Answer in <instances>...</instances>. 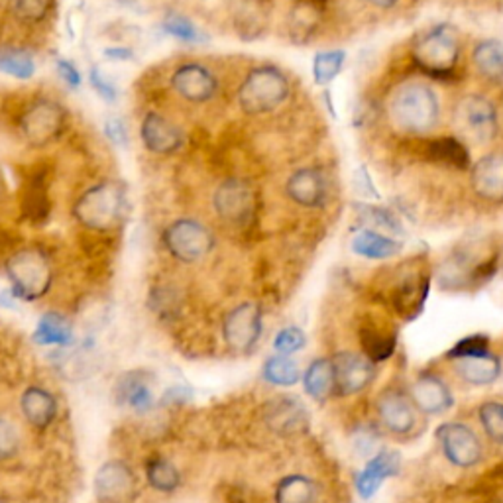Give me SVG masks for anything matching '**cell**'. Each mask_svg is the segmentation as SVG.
Returning <instances> with one entry per match:
<instances>
[{
    "label": "cell",
    "instance_id": "obj_1",
    "mask_svg": "<svg viewBox=\"0 0 503 503\" xmlns=\"http://www.w3.org/2000/svg\"><path fill=\"white\" fill-rule=\"evenodd\" d=\"M388 116L401 134L427 138L441 121V101L429 83L408 81L391 93Z\"/></svg>",
    "mask_w": 503,
    "mask_h": 503
},
{
    "label": "cell",
    "instance_id": "obj_2",
    "mask_svg": "<svg viewBox=\"0 0 503 503\" xmlns=\"http://www.w3.org/2000/svg\"><path fill=\"white\" fill-rule=\"evenodd\" d=\"M411 58L415 67L425 77L443 83H456L463 79V73H460L463 40L453 26L436 24L421 31L413 41Z\"/></svg>",
    "mask_w": 503,
    "mask_h": 503
},
{
    "label": "cell",
    "instance_id": "obj_3",
    "mask_svg": "<svg viewBox=\"0 0 503 503\" xmlns=\"http://www.w3.org/2000/svg\"><path fill=\"white\" fill-rule=\"evenodd\" d=\"M499 265V250L486 246H458L438 267V283L451 292L478 289L496 275Z\"/></svg>",
    "mask_w": 503,
    "mask_h": 503
},
{
    "label": "cell",
    "instance_id": "obj_4",
    "mask_svg": "<svg viewBox=\"0 0 503 503\" xmlns=\"http://www.w3.org/2000/svg\"><path fill=\"white\" fill-rule=\"evenodd\" d=\"M126 215V187L119 181H101L75 201L73 217L85 230L111 232Z\"/></svg>",
    "mask_w": 503,
    "mask_h": 503
},
{
    "label": "cell",
    "instance_id": "obj_5",
    "mask_svg": "<svg viewBox=\"0 0 503 503\" xmlns=\"http://www.w3.org/2000/svg\"><path fill=\"white\" fill-rule=\"evenodd\" d=\"M292 81L275 66L252 67L238 87V104L248 116L270 114L289 99Z\"/></svg>",
    "mask_w": 503,
    "mask_h": 503
},
{
    "label": "cell",
    "instance_id": "obj_6",
    "mask_svg": "<svg viewBox=\"0 0 503 503\" xmlns=\"http://www.w3.org/2000/svg\"><path fill=\"white\" fill-rule=\"evenodd\" d=\"M6 275L13 285V295L22 301H38L49 292L53 282L51 262L38 246H26L10 256Z\"/></svg>",
    "mask_w": 503,
    "mask_h": 503
},
{
    "label": "cell",
    "instance_id": "obj_7",
    "mask_svg": "<svg viewBox=\"0 0 503 503\" xmlns=\"http://www.w3.org/2000/svg\"><path fill=\"white\" fill-rule=\"evenodd\" d=\"M388 282V299L395 313L403 319H415L421 313L429 295L431 274L421 258H411L393 267Z\"/></svg>",
    "mask_w": 503,
    "mask_h": 503
},
{
    "label": "cell",
    "instance_id": "obj_8",
    "mask_svg": "<svg viewBox=\"0 0 503 503\" xmlns=\"http://www.w3.org/2000/svg\"><path fill=\"white\" fill-rule=\"evenodd\" d=\"M453 121L460 140L464 144H491L496 140L499 130V116L496 104L478 93L460 96L453 109Z\"/></svg>",
    "mask_w": 503,
    "mask_h": 503
},
{
    "label": "cell",
    "instance_id": "obj_9",
    "mask_svg": "<svg viewBox=\"0 0 503 503\" xmlns=\"http://www.w3.org/2000/svg\"><path fill=\"white\" fill-rule=\"evenodd\" d=\"M164 246L181 264H197L215 250V237L195 219H177L164 230Z\"/></svg>",
    "mask_w": 503,
    "mask_h": 503
},
{
    "label": "cell",
    "instance_id": "obj_10",
    "mask_svg": "<svg viewBox=\"0 0 503 503\" xmlns=\"http://www.w3.org/2000/svg\"><path fill=\"white\" fill-rule=\"evenodd\" d=\"M67 111L53 99H38L31 103L20 116V132L26 138V142L44 148L58 140L59 134L66 130Z\"/></svg>",
    "mask_w": 503,
    "mask_h": 503
},
{
    "label": "cell",
    "instance_id": "obj_11",
    "mask_svg": "<svg viewBox=\"0 0 503 503\" xmlns=\"http://www.w3.org/2000/svg\"><path fill=\"white\" fill-rule=\"evenodd\" d=\"M212 207L224 224L232 229H246L256 219L258 201L250 184L242 179H227L212 195Z\"/></svg>",
    "mask_w": 503,
    "mask_h": 503
},
{
    "label": "cell",
    "instance_id": "obj_12",
    "mask_svg": "<svg viewBox=\"0 0 503 503\" xmlns=\"http://www.w3.org/2000/svg\"><path fill=\"white\" fill-rule=\"evenodd\" d=\"M436 441L448 463L458 468L476 466L484 456V446L472 427L466 423H445L436 429Z\"/></svg>",
    "mask_w": 503,
    "mask_h": 503
},
{
    "label": "cell",
    "instance_id": "obj_13",
    "mask_svg": "<svg viewBox=\"0 0 503 503\" xmlns=\"http://www.w3.org/2000/svg\"><path fill=\"white\" fill-rule=\"evenodd\" d=\"M169 85L174 93L191 104H205L212 101L219 93V79L207 66L197 61L181 63L171 73Z\"/></svg>",
    "mask_w": 503,
    "mask_h": 503
},
{
    "label": "cell",
    "instance_id": "obj_14",
    "mask_svg": "<svg viewBox=\"0 0 503 503\" xmlns=\"http://www.w3.org/2000/svg\"><path fill=\"white\" fill-rule=\"evenodd\" d=\"M376 413L382 427L395 436H409L417 429L419 411L408 391L400 388H385L376 400Z\"/></svg>",
    "mask_w": 503,
    "mask_h": 503
},
{
    "label": "cell",
    "instance_id": "obj_15",
    "mask_svg": "<svg viewBox=\"0 0 503 503\" xmlns=\"http://www.w3.org/2000/svg\"><path fill=\"white\" fill-rule=\"evenodd\" d=\"M224 342L234 352H250L262 337V311L256 303L234 307L222 323Z\"/></svg>",
    "mask_w": 503,
    "mask_h": 503
},
{
    "label": "cell",
    "instance_id": "obj_16",
    "mask_svg": "<svg viewBox=\"0 0 503 503\" xmlns=\"http://www.w3.org/2000/svg\"><path fill=\"white\" fill-rule=\"evenodd\" d=\"M417 154L423 162L451 171H468L472 166L468 146L458 136L417 138Z\"/></svg>",
    "mask_w": 503,
    "mask_h": 503
},
{
    "label": "cell",
    "instance_id": "obj_17",
    "mask_svg": "<svg viewBox=\"0 0 503 503\" xmlns=\"http://www.w3.org/2000/svg\"><path fill=\"white\" fill-rule=\"evenodd\" d=\"M470 187L491 205H503V148L491 149L470 166Z\"/></svg>",
    "mask_w": 503,
    "mask_h": 503
},
{
    "label": "cell",
    "instance_id": "obj_18",
    "mask_svg": "<svg viewBox=\"0 0 503 503\" xmlns=\"http://www.w3.org/2000/svg\"><path fill=\"white\" fill-rule=\"evenodd\" d=\"M335 393L355 395L368 388L376 376V364L358 352H340L333 358Z\"/></svg>",
    "mask_w": 503,
    "mask_h": 503
},
{
    "label": "cell",
    "instance_id": "obj_19",
    "mask_svg": "<svg viewBox=\"0 0 503 503\" xmlns=\"http://www.w3.org/2000/svg\"><path fill=\"white\" fill-rule=\"evenodd\" d=\"M136 480L130 466L111 460L94 476V496L103 503H128L134 498Z\"/></svg>",
    "mask_w": 503,
    "mask_h": 503
},
{
    "label": "cell",
    "instance_id": "obj_20",
    "mask_svg": "<svg viewBox=\"0 0 503 503\" xmlns=\"http://www.w3.org/2000/svg\"><path fill=\"white\" fill-rule=\"evenodd\" d=\"M285 195L301 209H320L328 201V181L319 167H301L289 175Z\"/></svg>",
    "mask_w": 503,
    "mask_h": 503
},
{
    "label": "cell",
    "instance_id": "obj_21",
    "mask_svg": "<svg viewBox=\"0 0 503 503\" xmlns=\"http://www.w3.org/2000/svg\"><path fill=\"white\" fill-rule=\"evenodd\" d=\"M140 138L148 152L156 156L175 154L185 142L184 130L159 112H148L144 116L140 124Z\"/></svg>",
    "mask_w": 503,
    "mask_h": 503
},
{
    "label": "cell",
    "instance_id": "obj_22",
    "mask_svg": "<svg viewBox=\"0 0 503 503\" xmlns=\"http://www.w3.org/2000/svg\"><path fill=\"white\" fill-rule=\"evenodd\" d=\"M409 398L415 409L425 415H441L453 408V391L448 383L433 372H423L409 388Z\"/></svg>",
    "mask_w": 503,
    "mask_h": 503
},
{
    "label": "cell",
    "instance_id": "obj_23",
    "mask_svg": "<svg viewBox=\"0 0 503 503\" xmlns=\"http://www.w3.org/2000/svg\"><path fill=\"white\" fill-rule=\"evenodd\" d=\"M264 413L265 423L270 425L275 433L282 435H295L303 431L309 421L301 401L295 398H287V395H280V398L272 400L265 405Z\"/></svg>",
    "mask_w": 503,
    "mask_h": 503
},
{
    "label": "cell",
    "instance_id": "obj_24",
    "mask_svg": "<svg viewBox=\"0 0 503 503\" xmlns=\"http://www.w3.org/2000/svg\"><path fill=\"white\" fill-rule=\"evenodd\" d=\"M400 472V454L391 451H382L373 456L366 468L356 478V490L362 498H372L385 480Z\"/></svg>",
    "mask_w": 503,
    "mask_h": 503
},
{
    "label": "cell",
    "instance_id": "obj_25",
    "mask_svg": "<svg viewBox=\"0 0 503 503\" xmlns=\"http://www.w3.org/2000/svg\"><path fill=\"white\" fill-rule=\"evenodd\" d=\"M358 337H360L364 356L372 360L373 364L388 360L395 352V345H398L393 328H390L388 325H382L373 319H368L366 323H362Z\"/></svg>",
    "mask_w": 503,
    "mask_h": 503
},
{
    "label": "cell",
    "instance_id": "obj_26",
    "mask_svg": "<svg viewBox=\"0 0 503 503\" xmlns=\"http://www.w3.org/2000/svg\"><path fill=\"white\" fill-rule=\"evenodd\" d=\"M453 362L458 378H463L466 383L488 385L501 376V358L491 350L484 352V355L458 358Z\"/></svg>",
    "mask_w": 503,
    "mask_h": 503
},
{
    "label": "cell",
    "instance_id": "obj_27",
    "mask_svg": "<svg viewBox=\"0 0 503 503\" xmlns=\"http://www.w3.org/2000/svg\"><path fill=\"white\" fill-rule=\"evenodd\" d=\"M51 201L46 184V174H34L26 181V189L22 193V215L31 224H44L49 219Z\"/></svg>",
    "mask_w": 503,
    "mask_h": 503
},
{
    "label": "cell",
    "instance_id": "obj_28",
    "mask_svg": "<svg viewBox=\"0 0 503 503\" xmlns=\"http://www.w3.org/2000/svg\"><path fill=\"white\" fill-rule=\"evenodd\" d=\"M20 408H22L26 421L38 427V429L48 427L56 419L58 413L56 400H53V395L44 388H28L22 395V401H20Z\"/></svg>",
    "mask_w": 503,
    "mask_h": 503
},
{
    "label": "cell",
    "instance_id": "obj_29",
    "mask_svg": "<svg viewBox=\"0 0 503 503\" xmlns=\"http://www.w3.org/2000/svg\"><path fill=\"white\" fill-rule=\"evenodd\" d=\"M472 63L486 81L503 85V46L498 40H481L472 49Z\"/></svg>",
    "mask_w": 503,
    "mask_h": 503
},
{
    "label": "cell",
    "instance_id": "obj_30",
    "mask_svg": "<svg viewBox=\"0 0 503 503\" xmlns=\"http://www.w3.org/2000/svg\"><path fill=\"white\" fill-rule=\"evenodd\" d=\"M303 388L309 398L323 403L335 393V368L333 360L317 358L309 364L303 373Z\"/></svg>",
    "mask_w": 503,
    "mask_h": 503
},
{
    "label": "cell",
    "instance_id": "obj_31",
    "mask_svg": "<svg viewBox=\"0 0 503 503\" xmlns=\"http://www.w3.org/2000/svg\"><path fill=\"white\" fill-rule=\"evenodd\" d=\"M352 250L368 260H388L401 252V244L393 240L390 234L376 232V230H364L352 240Z\"/></svg>",
    "mask_w": 503,
    "mask_h": 503
},
{
    "label": "cell",
    "instance_id": "obj_32",
    "mask_svg": "<svg viewBox=\"0 0 503 503\" xmlns=\"http://www.w3.org/2000/svg\"><path fill=\"white\" fill-rule=\"evenodd\" d=\"M319 488L315 481L305 474H289L277 481L275 503H315Z\"/></svg>",
    "mask_w": 503,
    "mask_h": 503
},
{
    "label": "cell",
    "instance_id": "obj_33",
    "mask_svg": "<svg viewBox=\"0 0 503 503\" xmlns=\"http://www.w3.org/2000/svg\"><path fill=\"white\" fill-rule=\"evenodd\" d=\"M73 338L69 320L59 313H46L36 327L34 340L41 346H66Z\"/></svg>",
    "mask_w": 503,
    "mask_h": 503
},
{
    "label": "cell",
    "instance_id": "obj_34",
    "mask_svg": "<svg viewBox=\"0 0 503 503\" xmlns=\"http://www.w3.org/2000/svg\"><path fill=\"white\" fill-rule=\"evenodd\" d=\"M146 478L149 486L157 491H164V494H171V491H175L181 484L179 470L164 456H152L148 460Z\"/></svg>",
    "mask_w": 503,
    "mask_h": 503
},
{
    "label": "cell",
    "instance_id": "obj_35",
    "mask_svg": "<svg viewBox=\"0 0 503 503\" xmlns=\"http://www.w3.org/2000/svg\"><path fill=\"white\" fill-rule=\"evenodd\" d=\"M262 376L267 383L289 388V385H295L301 380V368H299V364L292 356L277 355L264 362Z\"/></svg>",
    "mask_w": 503,
    "mask_h": 503
},
{
    "label": "cell",
    "instance_id": "obj_36",
    "mask_svg": "<svg viewBox=\"0 0 503 503\" xmlns=\"http://www.w3.org/2000/svg\"><path fill=\"white\" fill-rule=\"evenodd\" d=\"M0 71L16 79H30L36 73L34 58L22 49H0Z\"/></svg>",
    "mask_w": 503,
    "mask_h": 503
},
{
    "label": "cell",
    "instance_id": "obj_37",
    "mask_svg": "<svg viewBox=\"0 0 503 503\" xmlns=\"http://www.w3.org/2000/svg\"><path fill=\"white\" fill-rule=\"evenodd\" d=\"M121 395L124 403L130 405V408L136 411H146L152 408V401H154L152 388H149V383L140 376L124 378L121 385Z\"/></svg>",
    "mask_w": 503,
    "mask_h": 503
},
{
    "label": "cell",
    "instance_id": "obj_38",
    "mask_svg": "<svg viewBox=\"0 0 503 503\" xmlns=\"http://www.w3.org/2000/svg\"><path fill=\"white\" fill-rule=\"evenodd\" d=\"M478 419L490 441L503 446V403L501 401L481 403L478 409Z\"/></svg>",
    "mask_w": 503,
    "mask_h": 503
},
{
    "label": "cell",
    "instance_id": "obj_39",
    "mask_svg": "<svg viewBox=\"0 0 503 503\" xmlns=\"http://www.w3.org/2000/svg\"><path fill=\"white\" fill-rule=\"evenodd\" d=\"M51 0H8L10 13L24 24H38L49 13Z\"/></svg>",
    "mask_w": 503,
    "mask_h": 503
},
{
    "label": "cell",
    "instance_id": "obj_40",
    "mask_svg": "<svg viewBox=\"0 0 503 503\" xmlns=\"http://www.w3.org/2000/svg\"><path fill=\"white\" fill-rule=\"evenodd\" d=\"M358 215L360 219L368 224L370 230H385L388 234H395L401 232V227L398 219H395L393 212H390L388 209H380V207H370V205H358Z\"/></svg>",
    "mask_w": 503,
    "mask_h": 503
},
{
    "label": "cell",
    "instance_id": "obj_41",
    "mask_svg": "<svg viewBox=\"0 0 503 503\" xmlns=\"http://www.w3.org/2000/svg\"><path fill=\"white\" fill-rule=\"evenodd\" d=\"M345 51H325L319 53L313 63V73L319 85H327L333 81L342 69V63H345Z\"/></svg>",
    "mask_w": 503,
    "mask_h": 503
},
{
    "label": "cell",
    "instance_id": "obj_42",
    "mask_svg": "<svg viewBox=\"0 0 503 503\" xmlns=\"http://www.w3.org/2000/svg\"><path fill=\"white\" fill-rule=\"evenodd\" d=\"M490 352V338L486 335H470L463 340H458L456 345L446 352V356L451 360L466 358V356H476Z\"/></svg>",
    "mask_w": 503,
    "mask_h": 503
},
{
    "label": "cell",
    "instance_id": "obj_43",
    "mask_svg": "<svg viewBox=\"0 0 503 503\" xmlns=\"http://www.w3.org/2000/svg\"><path fill=\"white\" fill-rule=\"evenodd\" d=\"M305 346V335L301 328L287 327L282 328L274 338V348L283 356H292L293 352H299Z\"/></svg>",
    "mask_w": 503,
    "mask_h": 503
},
{
    "label": "cell",
    "instance_id": "obj_44",
    "mask_svg": "<svg viewBox=\"0 0 503 503\" xmlns=\"http://www.w3.org/2000/svg\"><path fill=\"white\" fill-rule=\"evenodd\" d=\"M164 30H166V34L174 36L181 41H197V38H199V30L195 28V24H193L189 18L181 16V14H169L164 20Z\"/></svg>",
    "mask_w": 503,
    "mask_h": 503
},
{
    "label": "cell",
    "instance_id": "obj_45",
    "mask_svg": "<svg viewBox=\"0 0 503 503\" xmlns=\"http://www.w3.org/2000/svg\"><path fill=\"white\" fill-rule=\"evenodd\" d=\"M91 85L94 93L99 94L103 101H106L109 104H114L119 101V87H116V83L111 81L109 75H106L101 67L91 69Z\"/></svg>",
    "mask_w": 503,
    "mask_h": 503
},
{
    "label": "cell",
    "instance_id": "obj_46",
    "mask_svg": "<svg viewBox=\"0 0 503 503\" xmlns=\"http://www.w3.org/2000/svg\"><path fill=\"white\" fill-rule=\"evenodd\" d=\"M18 433L4 417H0V460L14 456L18 451Z\"/></svg>",
    "mask_w": 503,
    "mask_h": 503
},
{
    "label": "cell",
    "instance_id": "obj_47",
    "mask_svg": "<svg viewBox=\"0 0 503 503\" xmlns=\"http://www.w3.org/2000/svg\"><path fill=\"white\" fill-rule=\"evenodd\" d=\"M104 134H106V138H109V140L114 146H119V148L128 146V128L119 119V116H111V119H106V122H104Z\"/></svg>",
    "mask_w": 503,
    "mask_h": 503
},
{
    "label": "cell",
    "instance_id": "obj_48",
    "mask_svg": "<svg viewBox=\"0 0 503 503\" xmlns=\"http://www.w3.org/2000/svg\"><path fill=\"white\" fill-rule=\"evenodd\" d=\"M58 71H59V75H61V79L66 81L71 89L81 87V73H79L77 67L73 66L71 61H67V59H59V61H58Z\"/></svg>",
    "mask_w": 503,
    "mask_h": 503
},
{
    "label": "cell",
    "instance_id": "obj_49",
    "mask_svg": "<svg viewBox=\"0 0 503 503\" xmlns=\"http://www.w3.org/2000/svg\"><path fill=\"white\" fill-rule=\"evenodd\" d=\"M106 53H109L111 59H121V61L132 59V51L126 48H111V49H106Z\"/></svg>",
    "mask_w": 503,
    "mask_h": 503
},
{
    "label": "cell",
    "instance_id": "obj_50",
    "mask_svg": "<svg viewBox=\"0 0 503 503\" xmlns=\"http://www.w3.org/2000/svg\"><path fill=\"white\" fill-rule=\"evenodd\" d=\"M364 3L373 6V8H382V10H390L393 8L395 4L400 3V0H364Z\"/></svg>",
    "mask_w": 503,
    "mask_h": 503
},
{
    "label": "cell",
    "instance_id": "obj_51",
    "mask_svg": "<svg viewBox=\"0 0 503 503\" xmlns=\"http://www.w3.org/2000/svg\"><path fill=\"white\" fill-rule=\"evenodd\" d=\"M4 193V175H3V167H0V197H3Z\"/></svg>",
    "mask_w": 503,
    "mask_h": 503
},
{
    "label": "cell",
    "instance_id": "obj_52",
    "mask_svg": "<svg viewBox=\"0 0 503 503\" xmlns=\"http://www.w3.org/2000/svg\"><path fill=\"white\" fill-rule=\"evenodd\" d=\"M0 503H4V501H3V499H0Z\"/></svg>",
    "mask_w": 503,
    "mask_h": 503
}]
</instances>
